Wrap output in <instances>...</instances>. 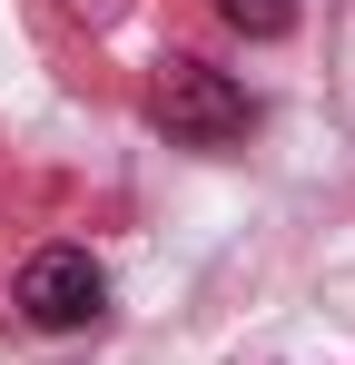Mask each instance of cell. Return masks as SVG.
I'll return each instance as SVG.
<instances>
[{
  "instance_id": "obj_1",
  "label": "cell",
  "mask_w": 355,
  "mask_h": 365,
  "mask_svg": "<svg viewBox=\"0 0 355 365\" xmlns=\"http://www.w3.org/2000/svg\"><path fill=\"white\" fill-rule=\"evenodd\" d=\"M148 119L168 128L178 148H227V138H247L257 99H247L217 60H158V79H148Z\"/></svg>"
},
{
  "instance_id": "obj_2",
  "label": "cell",
  "mask_w": 355,
  "mask_h": 365,
  "mask_svg": "<svg viewBox=\"0 0 355 365\" xmlns=\"http://www.w3.org/2000/svg\"><path fill=\"white\" fill-rule=\"evenodd\" d=\"M10 306H20L40 336H79V326H99V306H109V277H99V257H89V247H40V257L20 267Z\"/></svg>"
},
{
  "instance_id": "obj_3",
  "label": "cell",
  "mask_w": 355,
  "mask_h": 365,
  "mask_svg": "<svg viewBox=\"0 0 355 365\" xmlns=\"http://www.w3.org/2000/svg\"><path fill=\"white\" fill-rule=\"evenodd\" d=\"M217 20L247 30V40H287V30H296V0H217Z\"/></svg>"
}]
</instances>
